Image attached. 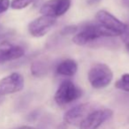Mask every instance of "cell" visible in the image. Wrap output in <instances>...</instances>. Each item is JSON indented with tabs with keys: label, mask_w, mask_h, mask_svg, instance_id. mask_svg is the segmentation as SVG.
<instances>
[{
	"label": "cell",
	"mask_w": 129,
	"mask_h": 129,
	"mask_svg": "<svg viewBox=\"0 0 129 129\" xmlns=\"http://www.w3.org/2000/svg\"><path fill=\"white\" fill-rule=\"evenodd\" d=\"M18 129H37V128H35V127L27 126V125H25V126H21V127H20V128H18Z\"/></svg>",
	"instance_id": "d6986e66"
},
{
	"label": "cell",
	"mask_w": 129,
	"mask_h": 129,
	"mask_svg": "<svg viewBox=\"0 0 129 129\" xmlns=\"http://www.w3.org/2000/svg\"><path fill=\"white\" fill-rule=\"evenodd\" d=\"M78 70V64L75 60L74 59H64L61 61L56 67V73L59 75L67 76L71 77L76 74Z\"/></svg>",
	"instance_id": "8fae6325"
},
{
	"label": "cell",
	"mask_w": 129,
	"mask_h": 129,
	"mask_svg": "<svg viewBox=\"0 0 129 129\" xmlns=\"http://www.w3.org/2000/svg\"><path fill=\"white\" fill-rule=\"evenodd\" d=\"M82 95V91L73 81H64L56 91L54 100L59 106H66L78 100Z\"/></svg>",
	"instance_id": "3957f363"
},
{
	"label": "cell",
	"mask_w": 129,
	"mask_h": 129,
	"mask_svg": "<svg viewBox=\"0 0 129 129\" xmlns=\"http://www.w3.org/2000/svg\"><path fill=\"white\" fill-rule=\"evenodd\" d=\"M24 88V78L19 73H13L0 80V95L14 94Z\"/></svg>",
	"instance_id": "8992f818"
},
{
	"label": "cell",
	"mask_w": 129,
	"mask_h": 129,
	"mask_svg": "<svg viewBox=\"0 0 129 129\" xmlns=\"http://www.w3.org/2000/svg\"><path fill=\"white\" fill-rule=\"evenodd\" d=\"M95 109V104L86 103L76 105L68 110L64 116V123L68 125H80V124Z\"/></svg>",
	"instance_id": "277c9868"
},
{
	"label": "cell",
	"mask_w": 129,
	"mask_h": 129,
	"mask_svg": "<svg viewBox=\"0 0 129 129\" xmlns=\"http://www.w3.org/2000/svg\"><path fill=\"white\" fill-rule=\"evenodd\" d=\"M35 1L36 0H13L11 3V6L15 10L24 9V8L27 7L29 5L33 4Z\"/></svg>",
	"instance_id": "5bb4252c"
},
{
	"label": "cell",
	"mask_w": 129,
	"mask_h": 129,
	"mask_svg": "<svg viewBox=\"0 0 129 129\" xmlns=\"http://www.w3.org/2000/svg\"><path fill=\"white\" fill-rule=\"evenodd\" d=\"M115 35L101 26L97 22H88L81 25L78 31L73 37V42L80 46L91 45L101 38L115 37Z\"/></svg>",
	"instance_id": "6da1fadb"
},
{
	"label": "cell",
	"mask_w": 129,
	"mask_h": 129,
	"mask_svg": "<svg viewBox=\"0 0 129 129\" xmlns=\"http://www.w3.org/2000/svg\"><path fill=\"white\" fill-rule=\"evenodd\" d=\"M88 81L94 88H104L110 85L113 79L112 71L107 64L96 63L93 64L88 74Z\"/></svg>",
	"instance_id": "7a4b0ae2"
},
{
	"label": "cell",
	"mask_w": 129,
	"mask_h": 129,
	"mask_svg": "<svg viewBox=\"0 0 129 129\" xmlns=\"http://www.w3.org/2000/svg\"><path fill=\"white\" fill-rule=\"evenodd\" d=\"M96 2H100V0H88V4H94V3H96Z\"/></svg>",
	"instance_id": "ffe728a7"
},
{
	"label": "cell",
	"mask_w": 129,
	"mask_h": 129,
	"mask_svg": "<svg viewBox=\"0 0 129 129\" xmlns=\"http://www.w3.org/2000/svg\"><path fill=\"white\" fill-rule=\"evenodd\" d=\"M122 4H123L125 7L129 8V0H122Z\"/></svg>",
	"instance_id": "ac0fdd59"
},
{
	"label": "cell",
	"mask_w": 129,
	"mask_h": 129,
	"mask_svg": "<svg viewBox=\"0 0 129 129\" xmlns=\"http://www.w3.org/2000/svg\"><path fill=\"white\" fill-rule=\"evenodd\" d=\"M95 19L97 23L112 32L116 36H121L125 29V23H123L111 13L104 10L99 11L95 15Z\"/></svg>",
	"instance_id": "5b68a950"
},
{
	"label": "cell",
	"mask_w": 129,
	"mask_h": 129,
	"mask_svg": "<svg viewBox=\"0 0 129 129\" xmlns=\"http://www.w3.org/2000/svg\"><path fill=\"white\" fill-rule=\"evenodd\" d=\"M3 100H4V96H2V95H0V104L3 102Z\"/></svg>",
	"instance_id": "7402d4cb"
},
{
	"label": "cell",
	"mask_w": 129,
	"mask_h": 129,
	"mask_svg": "<svg viewBox=\"0 0 129 129\" xmlns=\"http://www.w3.org/2000/svg\"><path fill=\"white\" fill-rule=\"evenodd\" d=\"M25 50L22 46L13 44L8 41L0 43V64L13 61L23 57Z\"/></svg>",
	"instance_id": "30bf717a"
},
{
	"label": "cell",
	"mask_w": 129,
	"mask_h": 129,
	"mask_svg": "<svg viewBox=\"0 0 129 129\" xmlns=\"http://www.w3.org/2000/svg\"><path fill=\"white\" fill-rule=\"evenodd\" d=\"M71 0H48L42 6L40 13L43 15L53 17H60L69 10Z\"/></svg>",
	"instance_id": "9c48e42d"
},
{
	"label": "cell",
	"mask_w": 129,
	"mask_h": 129,
	"mask_svg": "<svg viewBox=\"0 0 129 129\" xmlns=\"http://www.w3.org/2000/svg\"><path fill=\"white\" fill-rule=\"evenodd\" d=\"M49 71V63L43 59L34 61L31 64V73L36 77H43Z\"/></svg>",
	"instance_id": "7c38bea8"
},
{
	"label": "cell",
	"mask_w": 129,
	"mask_h": 129,
	"mask_svg": "<svg viewBox=\"0 0 129 129\" xmlns=\"http://www.w3.org/2000/svg\"><path fill=\"white\" fill-rule=\"evenodd\" d=\"M115 87L118 89L129 92V74H125L115 83Z\"/></svg>",
	"instance_id": "4fadbf2b"
},
{
	"label": "cell",
	"mask_w": 129,
	"mask_h": 129,
	"mask_svg": "<svg viewBox=\"0 0 129 129\" xmlns=\"http://www.w3.org/2000/svg\"><path fill=\"white\" fill-rule=\"evenodd\" d=\"M2 29H3V27H2V25H1V24H0V31L2 30Z\"/></svg>",
	"instance_id": "603a6c76"
},
{
	"label": "cell",
	"mask_w": 129,
	"mask_h": 129,
	"mask_svg": "<svg viewBox=\"0 0 129 129\" xmlns=\"http://www.w3.org/2000/svg\"><path fill=\"white\" fill-rule=\"evenodd\" d=\"M120 36H121V39L123 41L126 50L129 51V20L127 23H125V29Z\"/></svg>",
	"instance_id": "9a60e30c"
},
{
	"label": "cell",
	"mask_w": 129,
	"mask_h": 129,
	"mask_svg": "<svg viewBox=\"0 0 129 129\" xmlns=\"http://www.w3.org/2000/svg\"><path fill=\"white\" fill-rule=\"evenodd\" d=\"M66 124V123H64ZM64 124H62V125H60L58 127H57V129H66V125Z\"/></svg>",
	"instance_id": "44dd1931"
},
{
	"label": "cell",
	"mask_w": 129,
	"mask_h": 129,
	"mask_svg": "<svg viewBox=\"0 0 129 129\" xmlns=\"http://www.w3.org/2000/svg\"><path fill=\"white\" fill-rule=\"evenodd\" d=\"M56 19L53 17L47 16V15H42L38 17L36 20L31 21L28 24L29 34L35 37H42L46 35L56 24Z\"/></svg>",
	"instance_id": "52a82bcc"
},
{
	"label": "cell",
	"mask_w": 129,
	"mask_h": 129,
	"mask_svg": "<svg viewBox=\"0 0 129 129\" xmlns=\"http://www.w3.org/2000/svg\"><path fill=\"white\" fill-rule=\"evenodd\" d=\"M78 31L77 26H68L66 27L61 30V35L62 36H67V35H73L76 34Z\"/></svg>",
	"instance_id": "2e32d148"
},
{
	"label": "cell",
	"mask_w": 129,
	"mask_h": 129,
	"mask_svg": "<svg viewBox=\"0 0 129 129\" xmlns=\"http://www.w3.org/2000/svg\"><path fill=\"white\" fill-rule=\"evenodd\" d=\"M10 7V0H0V14L4 13Z\"/></svg>",
	"instance_id": "e0dca14e"
},
{
	"label": "cell",
	"mask_w": 129,
	"mask_h": 129,
	"mask_svg": "<svg viewBox=\"0 0 129 129\" xmlns=\"http://www.w3.org/2000/svg\"><path fill=\"white\" fill-rule=\"evenodd\" d=\"M113 114L110 109H96L92 111L81 124L80 129H97Z\"/></svg>",
	"instance_id": "ba28073f"
}]
</instances>
